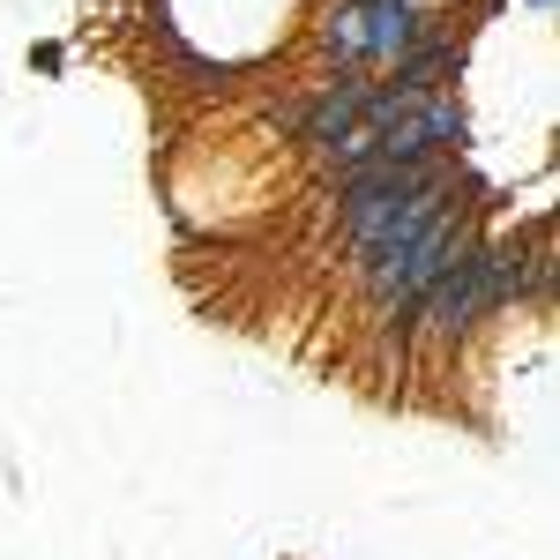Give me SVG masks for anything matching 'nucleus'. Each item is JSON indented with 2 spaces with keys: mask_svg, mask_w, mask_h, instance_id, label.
Listing matches in <instances>:
<instances>
[{
  "mask_svg": "<svg viewBox=\"0 0 560 560\" xmlns=\"http://www.w3.org/2000/svg\"><path fill=\"white\" fill-rule=\"evenodd\" d=\"M433 31H448V15L427 0H329L306 23V52L322 60V75H388Z\"/></svg>",
  "mask_w": 560,
  "mask_h": 560,
  "instance_id": "nucleus-1",
  "label": "nucleus"
},
{
  "mask_svg": "<svg viewBox=\"0 0 560 560\" xmlns=\"http://www.w3.org/2000/svg\"><path fill=\"white\" fill-rule=\"evenodd\" d=\"M464 60H471V38H464V31H433L427 45H411V52L388 68L382 83H388V90H404V97L419 105V97H441V90L464 83Z\"/></svg>",
  "mask_w": 560,
  "mask_h": 560,
  "instance_id": "nucleus-2",
  "label": "nucleus"
},
{
  "mask_svg": "<svg viewBox=\"0 0 560 560\" xmlns=\"http://www.w3.org/2000/svg\"><path fill=\"white\" fill-rule=\"evenodd\" d=\"M165 68H173V83L187 90H232V83H247V68L232 60V52H202V45H165Z\"/></svg>",
  "mask_w": 560,
  "mask_h": 560,
  "instance_id": "nucleus-3",
  "label": "nucleus"
},
{
  "mask_svg": "<svg viewBox=\"0 0 560 560\" xmlns=\"http://www.w3.org/2000/svg\"><path fill=\"white\" fill-rule=\"evenodd\" d=\"M31 68H45V75H60V68H68V52H60V45H31Z\"/></svg>",
  "mask_w": 560,
  "mask_h": 560,
  "instance_id": "nucleus-4",
  "label": "nucleus"
},
{
  "mask_svg": "<svg viewBox=\"0 0 560 560\" xmlns=\"http://www.w3.org/2000/svg\"><path fill=\"white\" fill-rule=\"evenodd\" d=\"M523 8H530V15H553V0H523Z\"/></svg>",
  "mask_w": 560,
  "mask_h": 560,
  "instance_id": "nucleus-5",
  "label": "nucleus"
}]
</instances>
